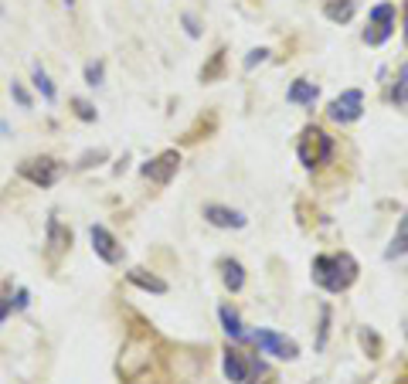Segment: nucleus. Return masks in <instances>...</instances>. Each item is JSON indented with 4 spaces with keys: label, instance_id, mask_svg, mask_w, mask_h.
<instances>
[{
    "label": "nucleus",
    "instance_id": "1a4fd4ad",
    "mask_svg": "<svg viewBox=\"0 0 408 384\" xmlns=\"http://www.w3.org/2000/svg\"><path fill=\"white\" fill-rule=\"evenodd\" d=\"M89 238H92L95 255H99L102 262H109V265H119V262H123V245L116 242V235H112L109 228L92 225V228H89Z\"/></svg>",
    "mask_w": 408,
    "mask_h": 384
},
{
    "label": "nucleus",
    "instance_id": "5701e85b",
    "mask_svg": "<svg viewBox=\"0 0 408 384\" xmlns=\"http://www.w3.org/2000/svg\"><path fill=\"white\" fill-rule=\"evenodd\" d=\"M327 330H330V306H320V340H316V347L327 343Z\"/></svg>",
    "mask_w": 408,
    "mask_h": 384
},
{
    "label": "nucleus",
    "instance_id": "9b49d317",
    "mask_svg": "<svg viewBox=\"0 0 408 384\" xmlns=\"http://www.w3.org/2000/svg\"><path fill=\"white\" fill-rule=\"evenodd\" d=\"M68 245H72V231L62 228V221H58V218H51V221H48V255H51V259H58Z\"/></svg>",
    "mask_w": 408,
    "mask_h": 384
},
{
    "label": "nucleus",
    "instance_id": "2eb2a0df",
    "mask_svg": "<svg viewBox=\"0 0 408 384\" xmlns=\"http://www.w3.org/2000/svg\"><path fill=\"white\" fill-rule=\"evenodd\" d=\"M129 282H133V286H140V289H146V292H157V296L167 292V282L157 279V276H150L146 269H133V272H129Z\"/></svg>",
    "mask_w": 408,
    "mask_h": 384
},
{
    "label": "nucleus",
    "instance_id": "7c9ffc66",
    "mask_svg": "<svg viewBox=\"0 0 408 384\" xmlns=\"http://www.w3.org/2000/svg\"><path fill=\"white\" fill-rule=\"evenodd\" d=\"M65 7H75V0H65Z\"/></svg>",
    "mask_w": 408,
    "mask_h": 384
},
{
    "label": "nucleus",
    "instance_id": "f3484780",
    "mask_svg": "<svg viewBox=\"0 0 408 384\" xmlns=\"http://www.w3.org/2000/svg\"><path fill=\"white\" fill-rule=\"evenodd\" d=\"M320 89H316L313 82H293V89H289V102H296V106H313Z\"/></svg>",
    "mask_w": 408,
    "mask_h": 384
},
{
    "label": "nucleus",
    "instance_id": "6ab92c4d",
    "mask_svg": "<svg viewBox=\"0 0 408 384\" xmlns=\"http://www.w3.org/2000/svg\"><path fill=\"white\" fill-rule=\"evenodd\" d=\"M327 17H330V21H340V24H347V21L354 17V0H340V4H327Z\"/></svg>",
    "mask_w": 408,
    "mask_h": 384
},
{
    "label": "nucleus",
    "instance_id": "a878e982",
    "mask_svg": "<svg viewBox=\"0 0 408 384\" xmlns=\"http://www.w3.org/2000/svg\"><path fill=\"white\" fill-rule=\"evenodd\" d=\"M75 112H79V119H85V123H92L95 119V109L85 102V99H75Z\"/></svg>",
    "mask_w": 408,
    "mask_h": 384
},
{
    "label": "nucleus",
    "instance_id": "c756f323",
    "mask_svg": "<svg viewBox=\"0 0 408 384\" xmlns=\"http://www.w3.org/2000/svg\"><path fill=\"white\" fill-rule=\"evenodd\" d=\"M405 41H408V0H405Z\"/></svg>",
    "mask_w": 408,
    "mask_h": 384
},
{
    "label": "nucleus",
    "instance_id": "f257e3e1",
    "mask_svg": "<svg viewBox=\"0 0 408 384\" xmlns=\"http://www.w3.org/2000/svg\"><path fill=\"white\" fill-rule=\"evenodd\" d=\"M313 279H316V286H323L327 292H344V289H350L354 279H358V262L350 259L347 252L316 255L313 259Z\"/></svg>",
    "mask_w": 408,
    "mask_h": 384
},
{
    "label": "nucleus",
    "instance_id": "39448f33",
    "mask_svg": "<svg viewBox=\"0 0 408 384\" xmlns=\"http://www.w3.org/2000/svg\"><path fill=\"white\" fill-rule=\"evenodd\" d=\"M255 343H259V351L269 353V357H279V361H296L299 357V347L293 343L289 337H283V334H276V330H255V334H249Z\"/></svg>",
    "mask_w": 408,
    "mask_h": 384
},
{
    "label": "nucleus",
    "instance_id": "a211bd4d",
    "mask_svg": "<svg viewBox=\"0 0 408 384\" xmlns=\"http://www.w3.org/2000/svg\"><path fill=\"white\" fill-rule=\"evenodd\" d=\"M34 89L45 95V102H55V99H58V92H55V85H51V78L45 75L41 65H34Z\"/></svg>",
    "mask_w": 408,
    "mask_h": 384
},
{
    "label": "nucleus",
    "instance_id": "b1692460",
    "mask_svg": "<svg viewBox=\"0 0 408 384\" xmlns=\"http://www.w3.org/2000/svg\"><path fill=\"white\" fill-rule=\"evenodd\" d=\"M269 58V48H255V51H249V58H245V68H255V65H262Z\"/></svg>",
    "mask_w": 408,
    "mask_h": 384
},
{
    "label": "nucleus",
    "instance_id": "ddd939ff",
    "mask_svg": "<svg viewBox=\"0 0 408 384\" xmlns=\"http://www.w3.org/2000/svg\"><path fill=\"white\" fill-rule=\"evenodd\" d=\"M402 255H408V211H405V218L398 221V231H394L392 245L385 248V259H402Z\"/></svg>",
    "mask_w": 408,
    "mask_h": 384
},
{
    "label": "nucleus",
    "instance_id": "423d86ee",
    "mask_svg": "<svg viewBox=\"0 0 408 384\" xmlns=\"http://www.w3.org/2000/svg\"><path fill=\"white\" fill-rule=\"evenodd\" d=\"M394 31V4H375L371 7V28L364 31L367 45H385Z\"/></svg>",
    "mask_w": 408,
    "mask_h": 384
},
{
    "label": "nucleus",
    "instance_id": "dca6fc26",
    "mask_svg": "<svg viewBox=\"0 0 408 384\" xmlns=\"http://www.w3.org/2000/svg\"><path fill=\"white\" fill-rule=\"evenodd\" d=\"M218 316H221V326H225V334L232 340H245L249 334H245V326H242V320H238V313L232 306H221L218 309Z\"/></svg>",
    "mask_w": 408,
    "mask_h": 384
},
{
    "label": "nucleus",
    "instance_id": "0eeeda50",
    "mask_svg": "<svg viewBox=\"0 0 408 384\" xmlns=\"http://www.w3.org/2000/svg\"><path fill=\"white\" fill-rule=\"evenodd\" d=\"M364 112V92L361 89H347L330 102V119L333 123H358Z\"/></svg>",
    "mask_w": 408,
    "mask_h": 384
},
{
    "label": "nucleus",
    "instance_id": "cd10ccee",
    "mask_svg": "<svg viewBox=\"0 0 408 384\" xmlns=\"http://www.w3.org/2000/svg\"><path fill=\"white\" fill-rule=\"evenodd\" d=\"M184 24H188V34H190V38H198V34H201V28H198L194 14H184Z\"/></svg>",
    "mask_w": 408,
    "mask_h": 384
},
{
    "label": "nucleus",
    "instance_id": "aec40b11",
    "mask_svg": "<svg viewBox=\"0 0 408 384\" xmlns=\"http://www.w3.org/2000/svg\"><path fill=\"white\" fill-rule=\"evenodd\" d=\"M221 68H225V51H215L211 65H204L201 68V82H215V78L221 75Z\"/></svg>",
    "mask_w": 408,
    "mask_h": 384
},
{
    "label": "nucleus",
    "instance_id": "4be33fe9",
    "mask_svg": "<svg viewBox=\"0 0 408 384\" xmlns=\"http://www.w3.org/2000/svg\"><path fill=\"white\" fill-rule=\"evenodd\" d=\"M85 82H89V85H102V62H89L85 65Z\"/></svg>",
    "mask_w": 408,
    "mask_h": 384
},
{
    "label": "nucleus",
    "instance_id": "c85d7f7f",
    "mask_svg": "<svg viewBox=\"0 0 408 384\" xmlns=\"http://www.w3.org/2000/svg\"><path fill=\"white\" fill-rule=\"evenodd\" d=\"M11 309H14V306H11V299H4V296H0V323L7 320V313H11Z\"/></svg>",
    "mask_w": 408,
    "mask_h": 384
},
{
    "label": "nucleus",
    "instance_id": "bb28decb",
    "mask_svg": "<svg viewBox=\"0 0 408 384\" xmlns=\"http://www.w3.org/2000/svg\"><path fill=\"white\" fill-rule=\"evenodd\" d=\"M11 95H14V99H17V102H21L24 109H31V95L24 92V85H17V82H14V85H11Z\"/></svg>",
    "mask_w": 408,
    "mask_h": 384
},
{
    "label": "nucleus",
    "instance_id": "20e7f679",
    "mask_svg": "<svg viewBox=\"0 0 408 384\" xmlns=\"http://www.w3.org/2000/svg\"><path fill=\"white\" fill-rule=\"evenodd\" d=\"M62 170L65 167L55 156H34V160H24V164H21V177H28L34 187H51V184H58Z\"/></svg>",
    "mask_w": 408,
    "mask_h": 384
},
{
    "label": "nucleus",
    "instance_id": "4468645a",
    "mask_svg": "<svg viewBox=\"0 0 408 384\" xmlns=\"http://www.w3.org/2000/svg\"><path fill=\"white\" fill-rule=\"evenodd\" d=\"M221 279H225V286L232 292L242 289V286H245V269H242V262H235V259L221 262Z\"/></svg>",
    "mask_w": 408,
    "mask_h": 384
},
{
    "label": "nucleus",
    "instance_id": "f8f14e48",
    "mask_svg": "<svg viewBox=\"0 0 408 384\" xmlns=\"http://www.w3.org/2000/svg\"><path fill=\"white\" fill-rule=\"evenodd\" d=\"M225 378L235 384H249V368H245V357H242V351H225Z\"/></svg>",
    "mask_w": 408,
    "mask_h": 384
},
{
    "label": "nucleus",
    "instance_id": "9d476101",
    "mask_svg": "<svg viewBox=\"0 0 408 384\" xmlns=\"http://www.w3.org/2000/svg\"><path fill=\"white\" fill-rule=\"evenodd\" d=\"M204 221L215 225V228H245L249 218L242 215V211L225 208V204H208V208H204Z\"/></svg>",
    "mask_w": 408,
    "mask_h": 384
},
{
    "label": "nucleus",
    "instance_id": "7ed1b4c3",
    "mask_svg": "<svg viewBox=\"0 0 408 384\" xmlns=\"http://www.w3.org/2000/svg\"><path fill=\"white\" fill-rule=\"evenodd\" d=\"M299 164L303 167H320V164H327L330 156H333V139L320 129V126H306L303 129V137H299Z\"/></svg>",
    "mask_w": 408,
    "mask_h": 384
},
{
    "label": "nucleus",
    "instance_id": "393cba45",
    "mask_svg": "<svg viewBox=\"0 0 408 384\" xmlns=\"http://www.w3.org/2000/svg\"><path fill=\"white\" fill-rule=\"evenodd\" d=\"M361 343H364V347H371V357H377V353H381V340H377L371 330H361Z\"/></svg>",
    "mask_w": 408,
    "mask_h": 384
},
{
    "label": "nucleus",
    "instance_id": "f03ea898",
    "mask_svg": "<svg viewBox=\"0 0 408 384\" xmlns=\"http://www.w3.org/2000/svg\"><path fill=\"white\" fill-rule=\"evenodd\" d=\"M150 361H154V347H150V340H143V337H133L123 343V351H119V378L123 381H140L143 378V370L150 368Z\"/></svg>",
    "mask_w": 408,
    "mask_h": 384
},
{
    "label": "nucleus",
    "instance_id": "6e6552de",
    "mask_svg": "<svg viewBox=\"0 0 408 384\" xmlns=\"http://www.w3.org/2000/svg\"><path fill=\"white\" fill-rule=\"evenodd\" d=\"M177 167H181V154H177V150H167V154L154 156L150 164H143V177L154 181V184H160V187H167L173 181Z\"/></svg>",
    "mask_w": 408,
    "mask_h": 384
},
{
    "label": "nucleus",
    "instance_id": "412c9836",
    "mask_svg": "<svg viewBox=\"0 0 408 384\" xmlns=\"http://www.w3.org/2000/svg\"><path fill=\"white\" fill-rule=\"evenodd\" d=\"M394 102H408V65H402V72H398V89L392 92Z\"/></svg>",
    "mask_w": 408,
    "mask_h": 384
}]
</instances>
